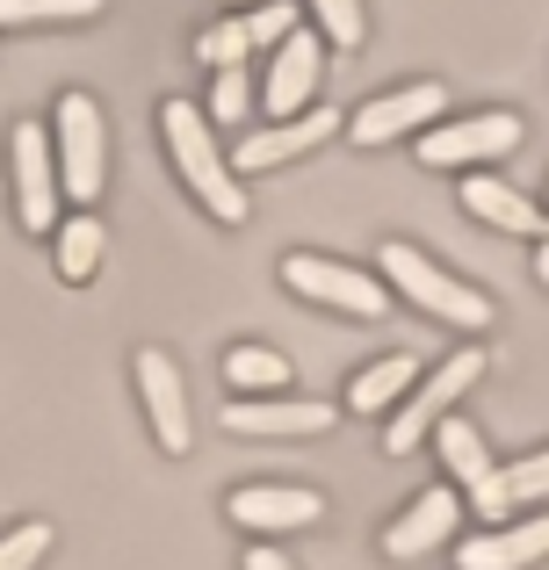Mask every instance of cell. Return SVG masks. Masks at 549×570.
I'll list each match as a JSON object with an SVG mask.
<instances>
[{"instance_id":"obj_24","label":"cell","mask_w":549,"mask_h":570,"mask_svg":"<svg viewBox=\"0 0 549 570\" xmlns=\"http://www.w3.org/2000/svg\"><path fill=\"white\" fill-rule=\"evenodd\" d=\"M304 8H311V29H318L333 51H362V37H369L362 0H304Z\"/></svg>"},{"instance_id":"obj_12","label":"cell","mask_w":549,"mask_h":570,"mask_svg":"<svg viewBox=\"0 0 549 570\" xmlns=\"http://www.w3.org/2000/svg\"><path fill=\"white\" fill-rule=\"evenodd\" d=\"M130 376H138L145 419H153V441L167 448V455H188V441H196V419H188V383H182V362H174L167 347H138Z\"/></svg>"},{"instance_id":"obj_8","label":"cell","mask_w":549,"mask_h":570,"mask_svg":"<svg viewBox=\"0 0 549 570\" xmlns=\"http://www.w3.org/2000/svg\"><path fill=\"white\" fill-rule=\"evenodd\" d=\"M441 116H455L449 109V87H441V80H405V87H391V95L347 109V138L362 145V153H376V145H398V138L434 130Z\"/></svg>"},{"instance_id":"obj_29","label":"cell","mask_w":549,"mask_h":570,"mask_svg":"<svg viewBox=\"0 0 549 570\" xmlns=\"http://www.w3.org/2000/svg\"><path fill=\"white\" fill-rule=\"evenodd\" d=\"M536 282L549 289V188H542V238H536Z\"/></svg>"},{"instance_id":"obj_10","label":"cell","mask_w":549,"mask_h":570,"mask_svg":"<svg viewBox=\"0 0 549 570\" xmlns=\"http://www.w3.org/2000/svg\"><path fill=\"white\" fill-rule=\"evenodd\" d=\"M463 520H470L463 491L455 484H427V491H412V499L398 505V520L383 528V557L391 563H420V557H434L441 542H455Z\"/></svg>"},{"instance_id":"obj_14","label":"cell","mask_w":549,"mask_h":570,"mask_svg":"<svg viewBox=\"0 0 549 570\" xmlns=\"http://www.w3.org/2000/svg\"><path fill=\"white\" fill-rule=\"evenodd\" d=\"M340 426V404H311V397H232L225 404V433H254V441H318Z\"/></svg>"},{"instance_id":"obj_3","label":"cell","mask_w":549,"mask_h":570,"mask_svg":"<svg viewBox=\"0 0 549 570\" xmlns=\"http://www.w3.org/2000/svg\"><path fill=\"white\" fill-rule=\"evenodd\" d=\"M484 362L492 354L484 347H455V354H441L434 368H427L420 383H412V397L398 404L391 419H383V455H420V448H434V433H441V419H455V404L478 390V376H484Z\"/></svg>"},{"instance_id":"obj_27","label":"cell","mask_w":549,"mask_h":570,"mask_svg":"<svg viewBox=\"0 0 549 570\" xmlns=\"http://www.w3.org/2000/svg\"><path fill=\"white\" fill-rule=\"evenodd\" d=\"M246 29H254V51H282L304 22H296V0H268V8L246 14Z\"/></svg>"},{"instance_id":"obj_1","label":"cell","mask_w":549,"mask_h":570,"mask_svg":"<svg viewBox=\"0 0 549 570\" xmlns=\"http://www.w3.org/2000/svg\"><path fill=\"white\" fill-rule=\"evenodd\" d=\"M159 138H167V159H174V174H182V188L196 195V203L210 209L217 224H246V209H254V203H246L239 167H232L225 145H217L210 109L167 95V101H159Z\"/></svg>"},{"instance_id":"obj_13","label":"cell","mask_w":549,"mask_h":570,"mask_svg":"<svg viewBox=\"0 0 549 570\" xmlns=\"http://www.w3.org/2000/svg\"><path fill=\"white\" fill-rule=\"evenodd\" d=\"M225 520L246 534H296V528H318L325 520V491L311 484H239L225 499Z\"/></svg>"},{"instance_id":"obj_23","label":"cell","mask_w":549,"mask_h":570,"mask_svg":"<svg viewBox=\"0 0 549 570\" xmlns=\"http://www.w3.org/2000/svg\"><path fill=\"white\" fill-rule=\"evenodd\" d=\"M109 0H0V29H43V22H95Z\"/></svg>"},{"instance_id":"obj_21","label":"cell","mask_w":549,"mask_h":570,"mask_svg":"<svg viewBox=\"0 0 549 570\" xmlns=\"http://www.w3.org/2000/svg\"><path fill=\"white\" fill-rule=\"evenodd\" d=\"M101 253H109V224H101L95 209H66V224L51 232V267L66 282H95Z\"/></svg>"},{"instance_id":"obj_30","label":"cell","mask_w":549,"mask_h":570,"mask_svg":"<svg viewBox=\"0 0 549 570\" xmlns=\"http://www.w3.org/2000/svg\"><path fill=\"white\" fill-rule=\"evenodd\" d=\"M232 8H246V14H254V8H268V0H232Z\"/></svg>"},{"instance_id":"obj_6","label":"cell","mask_w":549,"mask_h":570,"mask_svg":"<svg viewBox=\"0 0 549 570\" xmlns=\"http://www.w3.org/2000/svg\"><path fill=\"white\" fill-rule=\"evenodd\" d=\"M521 138H528V116L470 109V116H441L434 130H420V138H412V159H420L427 174H484L492 159L521 153Z\"/></svg>"},{"instance_id":"obj_5","label":"cell","mask_w":549,"mask_h":570,"mask_svg":"<svg viewBox=\"0 0 549 570\" xmlns=\"http://www.w3.org/2000/svg\"><path fill=\"white\" fill-rule=\"evenodd\" d=\"M275 275H282L290 296H304V304H318V311H340V318H362V325H376L383 311L398 304V296L383 289L376 267H354V261H340V253L296 246V253H282Z\"/></svg>"},{"instance_id":"obj_20","label":"cell","mask_w":549,"mask_h":570,"mask_svg":"<svg viewBox=\"0 0 549 570\" xmlns=\"http://www.w3.org/2000/svg\"><path fill=\"white\" fill-rule=\"evenodd\" d=\"M290 383H296L290 354L261 347V340L225 347V390H232V397H290Z\"/></svg>"},{"instance_id":"obj_18","label":"cell","mask_w":549,"mask_h":570,"mask_svg":"<svg viewBox=\"0 0 549 570\" xmlns=\"http://www.w3.org/2000/svg\"><path fill=\"white\" fill-rule=\"evenodd\" d=\"M434 455H441V470H449V484H455V491H470V505H478L484 491L499 484L492 441H484V433H478V419H470V412L441 419V433H434Z\"/></svg>"},{"instance_id":"obj_11","label":"cell","mask_w":549,"mask_h":570,"mask_svg":"<svg viewBox=\"0 0 549 570\" xmlns=\"http://www.w3.org/2000/svg\"><path fill=\"white\" fill-rule=\"evenodd\" d=\"M325 51H333V43H325L318 29H296L282 51H268V80H261V109H268V124H290V116L318 109Z\"/></svg>"},{"instance_id":"obj_19","label":"cell","mask_w":549,"mask_h":570,"mask_svg":"<svg viewBox=\"0 0 549 570\" xmlns=\"http://www.w3.org/2000/svg\"><path fill=\"white\" fill-rule=\"evenodd\" d=\"M478 520H521V513H549V448H536V455L521 462H499V484L484 491L478 505H470Z\"/></svg>"},{"instance_id":"obj_16","label":"cell","mask_w":549,"mask_h":570,"mask_svg":"<svg viewBox=\"0 0 549 570\" xmlns=\"http://www.w3.org/2000/svg\"><path fill=\"white\" fill-rule=\"evenodd\" d=\"M463 217H478L484 232H507V238H528L536 246L542 238V203L536 195H521L513 181H499V174H463Z\"/></svg>"},{"instance_id":"obj_7","label":"cell","mask_w":549,"mask_h":570,"mask_svg":"<svg viewBox=\"0 0 549 570\" xmlns=\"http://www.w3.org/2000/svg\"><path fill=\"white\" fill-rule=\"evenodd\" d=\"M8 195L22 232H58L66 224V181H58V145L51 124H14L8 130Z\"/></svg>"},{"instance_id":"obj_17","label":"cell","mask_w":549,"mask_h":570,"mask_svg":"<svg viewBox=\"0 0 549 570\" xmlns=\"http://www.w3.org/2000/svg\"><path fill=\"white\" fill-rule=\"evenodd\" d=\"M427 368H420V354H383V362H369V368H354L347 390H340V412H354V419H391L398 404L412 397V383H420Z\"/></svg>"},{"instance_id":"obj_22","label":"cell","mask_w":549,"mask_h":570,"mask_svg":"<svg viewBox=\"0 0 549 570\" xmlns=\"http://www.w3.org/2000/svg\"><path fill=\"white\" fill-rule=\"evenodd\" d=\"M196 58L210 72H239L246 58H254V29H246V14H225V22H210L196 37Z\"/></svg>"},{"instance_id":"obj_25","label":"cell","mask_w":549,"mask_h":570,"mask_svg":"<svg viewBox=\"0 0 549 570\" xmlns=\"http://www.w3.org/2000/svg\"><path fill=\"white\" fill-rule=\"evenodd\" d=\"M51 542H58L51 520H14V528L0 534V570H37L51 557Z\"/></svg>"},{"instance_id":"obj_4","label":"cell","mask_w":549,"mask_h":570,"mask_svg":"<svg viewBox=\"0 0 549 570\" xmlns=\"http://www.w3.org/2000/svg\"><path fill=\"white\" fill-rule=\"evenodd\" d=\"M51 145H58V181H66V209H95L109 188V116L87 87H66L51 101Z\"/></svg>"},{"instance_id":"obj_9","label":"cell","mask_w":549,"mask_h":570,"mask_svg":"<svg viewBox=\"0 0 549 570\" xmlns=\"http://www.w3.org/2000/svg\"><path fill=\"white\" fill-rule=\"evenodd\" d=\"M340 130H347V109H304V116H290V124H254V130H239L232 167H239V181L246 174H282V167H296V159H311L318 145H333Z\"/></svg>"},{"instance_id":"obj_2","label":"cell","mask_w":549,"mask_h":570,"mask_svg":"<svg viewBox=\"0 0 549 570\" xmlns=\"http://www.w3.org/2000/svg\"><path fill=\"white\" fill-rule=\"evenodd\" d=\"M376 275H383V289H391L398 304L427 311V318L455 325V333H484V325H492V296L470 289L463 275H449V267H441L427 246H412V238H383Z\"/></svg>"},{"instance_id":"obj_28","label":"cell","mask_w":549,"mask_h":570,"mask_svg":"<svg viewBox=\"0 0 549 570\" xmlns=\"http://www.w3.org/2000/svg\"><path fill=\"white\" fill-rule=\"evenodd\" d=\"M239 570H296V563L282 557L275 542H254V549H246V557H239Z\"/></svg>"},{"instance_id":"obj_26","label":"cell","mask_w":549,"mask_h":570,"mask_svg":"<svg viewBox=\"0 0 549 570\" xmlns=\"http://www.w3.org/2000/svg\"><path fill=\"white\" fill-rule=\"evenodd\" d=\"M246 116H254V80H246V66L239 72H210V124L239 130Z\"/></svg>"},{"instance_id":"obj_15","label":"cell","mask_w":549,"mask_h":570,"mask_svg":"<svg viewBox=\"0 0 549 570\" xmlns=\"http://www.w3.org/2000/svg\"><path fill=\"white\" fill-rule=\"evenodd\" d=\"M549 563V513H521L455 542V570H536Z\"/></svg>"}]
</instances>
